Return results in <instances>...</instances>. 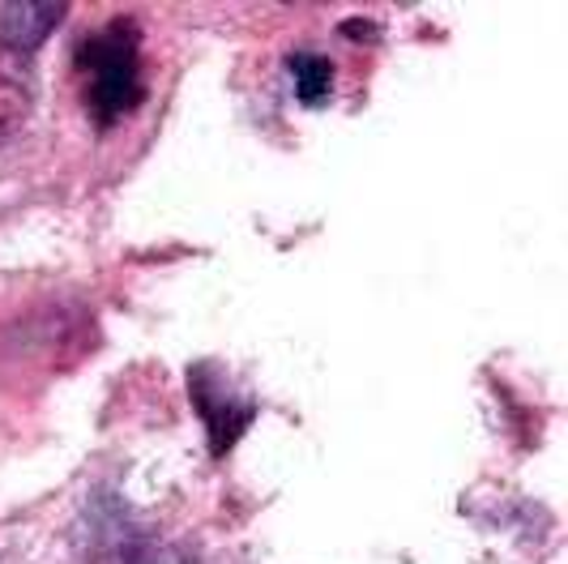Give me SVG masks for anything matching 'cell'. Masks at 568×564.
<instances>
[{
  "label": "cell",
  "mask_w": 568,
  "mask_h": 564,
  "mask_svg": "<svg viewBox=\"0 0 568 564\" xmlns=\"http://www.w3.org/2000/svg\"><path fill=\"white\" fill-rule=\"evenodd\" d=\"M124 564H163V561H159V552H154V547L138 543V547H129V552H124Z\"/></svg>",
  "instance_id": "obj_6"
},
{
  "label": "cell",
  "mask_w": 568,
  "mask_h": 564,
  "mask_svg": "<svg viewBox=\"0 0 568 564\" xmlns=\"http://www.w3.org/2000/svg\"><path fill=\"white\" fill-rule=\"evenodd\" d=\"M34 112V69L30 57L0 48V141L22 133V124Z\"/></svg>",
  "instance_id": "obj_4"
},
{
  "label": "cell",
  "mask_w": 568,
  "mask_h": 564,
  "mask_svg": "<svg viewBox=\"0 0 568 564\" xmlns=\"http://www.w3.org/2000/svg\"><path fill=\"white\" fill-rule=\"evenodd\" d=\"M286 73L295 82V99L304 108H325L334 94V64L321 52H291L286 57Z\"/></svg>",
  "instance_id": "obj_5"
},
{
  "label": "cell",
  "mask_w": 568,
  "mask_h": 564,
  "mask_svg": "<svg viewBox=\"0 0 568 564\" xmlns=\"http://www.w3.org/2000/svg\"><path fill=\"white\" fill-rule=\"evenodd\" d=\"M78 73H82V99L94 124L112 129L115 120L138 112L145 99L142 73V30L133 18H112L103 30L85 34L78 48Z\"/></svg>",
  "instance_id": "obj_1"
},
{
  "label": "cell",
  "mask_w": 568,
  "mask_h": 564,
  "mask_svg": "<svg viewBox=\"0 0 568 564\" xmlns=\"http://www.w3.org/2000/svg\"><path fill=\"white\" fill-rule=\"evenodd\" d=\"M189 394H193V406L201 411L205 420V432H210V450L227 453L240 432L256 420V402L248 394H235L223 367L201 360V364L189 367Z\"/></svg>",
  "instance_id": "obj_2"
},
{
  "label": "cell",
  "mask_w": 568,
  "mask_h": 564,
  "mask_svg": "<svg viewBox=\"0 0 568 564\" xmlns=\"http://www.w3.org/2000/svg\"><path fill=\"white\" fill-rule=\"evenodd\" d=\"M69 4H34V0H13V4H0V48L4 52H18L30 57L48 43V34L64 22Z\"/></svg>",
  "instance_id": "obj_3"
}]
</instances>
